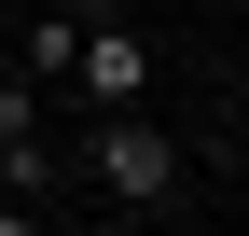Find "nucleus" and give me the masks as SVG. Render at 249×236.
<instances>
[{"label": "nucleus", "mask_w": 249, "mask_h": 236, "mask_svg": "<svg viewBox=\"0 0 249 236\" xmlns=\"http://www.w3.org/2000/svg\"><path fill=\"white\" fill-rule=\"evenodd\" d=\"M0 14H28V0H0Z\"/></svg>", "instance_id": "nucleus-3"}, {"label": "nucleus", "mask_w": 249, "mask_h": 236, "mask_svg": "<svg viewBox=\"0 0 249 236\" xmlns=\"http://www.w3.org/2000/svg\"><path fill=\"white\" fill-rule=\"evenodd\" d=\"M83 167H97V195L111 209H180V139L152 125V111H97V139H83Z\"/></svg>", "instance_id": "nucleus-1"}, {"label": "nucleus", "mask_w": 249, "mask_h": 236, "mask_svg": "<svg viewBox=\"0 0 249 236\" xmlns=\"http://www.w3.org/2000/svg\"><path fill=\"white\" fill-rule=\"evenodd\" d=\"M70 98H83V111H139V98H152V42H139L124 14H83V56H70Z\"/></svg>", "instance_id": "nucleus-2"}]
</instances>
